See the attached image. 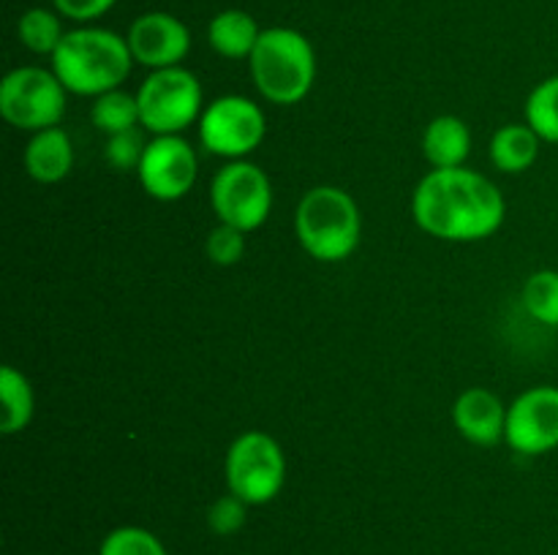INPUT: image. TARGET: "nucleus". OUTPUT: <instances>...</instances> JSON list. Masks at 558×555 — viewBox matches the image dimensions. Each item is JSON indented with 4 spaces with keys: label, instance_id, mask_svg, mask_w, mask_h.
<instances>
[{
    "label": "nucleus",
    "instance_id": "nucleus-19",
    "mask_svg": "<svg viewBox=\"0 0 558 555\" xmlns=\"http://www.w3.org/2000/svg\"><path fill=\"white\" fill-rule=\"evenodd\" d=\"M90 120L101 134L112 136L120 134V131L136 128L140 123V101H136V92H125L123 87L118 90H109L104 96H98L93 101L90 109Z\"/></svg>",
    "mask_w": 558,
    "mask_h": 555
},
{
    "label": "nucleus",
    "instance_id": "nucleus-15",
    "mask_svg": "<svg viewBox=\"0 0 558 555\" xmlns=\"http://www.w3.org/2000/svg\"><path fill=\"white\" fill-rule=\"evenodd\" d=\"M423 152L434 169H458L472 152V131L456 114H441L423 134Z\"/></svg>",
    "mask_w": 558,
    "mask_h": 555
},
{
    "label": "nucleus",
    "instance_id": "nucleus-2",
    "mask_svg": "<svg viewBox=\"0 0 558 555\" xmlns=\"http://www.w3.org/2000/svg\"><path fill=\"white\" fill-rule=\"evenodd\" d=\"M131 63L134 54L129 41L107 27L65 30L63 41L52 54V71L65 90L93 98L123 87L131 74Z\"/></svg>",
    "mask_w": 558,
    "mask_h": 555
},
{
    "label": "nucleus",
    "instance_id": "nucleus-14",
    "mask_svg": "<svg viewBox=\"0 0 558 555\" xmlns=\"http://www.w3.org/2000/svg\"><path fill=\"white\" fill-rule=\"evenodd\" d=\"M74 166V147L71 136L60 125L36 131L25 147V169L36 183L52 185L69 177Z\"/></svg>",
    "mask_w": 558,
    "mask_h": 555
},
{
    "label": "nucleus",
    "instance_id": "nucleus-13",
    "mask_svg": "<svg viewBox=\"0 0 558 555\" xmlns=\"http://www.w3.org/2000/svg\"><path fill=\"white\" fill-rule=\"evenodd\" d=\"M452 422L458 433L477 446H494L505 439L507 406L496 392L485 386H469L452 406Z\"/></svg>",
    "mask_w": 558,
    "mask_h": 555
},
{
    "label": "nucleus",
    "instance_id": "nucleus-7",
    "mask_svg": "<svg viewBox=\"0 0 558 555\" xmlns=\"http://www.w3.org/2000/svg\"><path fill=\"white\" fill-rule=\"evenodd\" d=\"M65 87L54 71L22 65L0 82V114L20 131L54 128L65 114Z\"/></svg>",
    "mask_w": 558,
    "mask_h": 555
},
{
    "label": "nucleus",
    "instance_id": "nucleus-22",
    "mask_svg": "<svg viewBox=\"0 0 558 555\" xmlns=\"http://www.w3.org/2000/svg\"><path fill=\"white\" fill-rule=\"evenodd\" d=\"M526 123L543 141L558 145V74L539 82L526 98Z\"/></svg>",
    "mask_w": 558,
    "mask_h": 555
},
{
    "label": "nucleus",
    "instance_id": "nucleus-20",
    "mask_svg": "<svg viewBox=\"0 0 558 555\" xmlns=\"http://www.w3.org/2000/svg\"><path fill=\"white\" fill-rule=\"evenodd\" d=\"M16 33H20V41L33 54H54V49L60 47V41L65 36L60 14H54L49 9H27L20 16Z\"/></svg>",
    "mask_w": 558,
    "mask_h": 555
},
{
    "label": "nucleus",
    "instance_id": "nucleus-6",
    "mask_svg": "<svg viewBox=\"0 0 558 555\" xmlns=\"http://www.w3.org/2000/svg\"><path fill=\"white\" fill-rule=\"evenodd\" d=\"M136 101L142 128L156 136L183 134L205 112L199 79L183 65L150 71L136 90Z\"/></svg>",
    "mask_w": 558,
    "mask_h": 555
},
{
    "label": "nucleus",
    "instance_id": "nucleus-5",
    "mask_svg": "<svg viewBox=\"0 0 558 555\" xmlns=\"http://www.w3.org/2000/svg\"><path fill=\"white\" fill-rule=\"evenodd\" d=\"M227 488L248 506L270 504L287 482V455L270 433L245 430L227 452Z\"/></svg>",
    "mask_w": 558,
    "mask_h": 555
},
{
    "label": "nucleus",
    "instance_id": "nucleus-1",
    "mask_svg": "<svg viewBox=\"0 0 558 555\" xmlns=\"http://www.w3.org/2000/svg\"><path fill=\"white\" fill-rule=\"evenodd\" d=\"M412 215L430 237L474 243L499 232L507 201L485 174L466 166L434 169L414 188Z\"/></svg>",
    "mask_w": 558,
    "mask_h": 555
},
{
    "label": "nucleus",
    "instance_id": "nucleus-10",
    "mask_svg": "<svg viewBox=\"0 0 558 555\" xmlns=\"http://www.w3.org/2000/svg\"><path fill=\"white\" fill-rule=\"evenodd\" d=\"M505 441L518 455L537 457L558 446V386L539 384L507 406Z\"/></svg>",
    "mask_w": 558,
    "mask_h": 555
},
{
    "label": "nucleus",
    "instance_id": "nucleus-21",
    "mask_svg": "<svg viewBox=\"0 0 558 555\" xmlns=\"http://www.w3.org/2000/svg\"><path fill=\"white\" fill-rule=\"evenodd\" d=\"M523 308L534 321L558 326V272L537 270L523 283Z\"/></svg>",
    "mask_w": 558,
    "mask_h": 555
},
{
    "label": "nucleus",
    "instance_id": "nucleus-26",
    "mask_svg": "<svg viewBox=\"0 0 558 555\" xmlns=\"http://www.w3.org/2000/svg\"><path fill=\"white\" fill-rule=\"evenodd\" d=\"M245 515H248V504L240 501L238 495L227 493L210 504V509H207V526L218 536H232V533H238L245 526Z\"/></svg>",
    "mask_w": 558,
    "mask_h": 555
},
{
    "label": "nucleus",
    "instance_id": "nucleus-23",
    "mask_svg": "<svg viewBox=\"0 0 558 555\" xmlns=\"http://www.w3.org/2000/svg\"><path fill=\"white\" fill-rule=\"evenodd\" d=\"M98 555H167V547L147 528L120 526L104 536Z\"/></svg>",
    "mask_w": 558,
    "mask_h": 555
},
{
    "label": "nucleus",
    "instance_id": "nucleus-4",
    "mask_svg": "<svg viewBox=\"0 0 558 555\" xmlns=\"http://www.w3.org/2000/svg\"><path fill=\"white\" fill-rule=\"evenodd\" d=\"M248 65L259 96L278 107L303 101L316 82L314 47L294 27H265Z\"/></svg>",
    "mask_w": 558,
    "mask_h": 555
},
{
    "label": "nucleus",
    "instance_id": "nucleus-24",
    "mask_svg": "<svg viewBox=\"0 0 558 555\" xmlns=\"http://www.w3.org/2000/svg\"><path fill=\"white\" fill-rule=\"evenodd\" d=\"M145 150H147V141L145 136H142L140 125H136V128L107 136L104 156H107V161L112 163L118 172H129V169H140Z\"/></svg>",
    "mask_w": 558,
    "mask_h": 555
},
{
    "label": "nucleus",
    "instance_id": "nucleus-11",
    "mask_svg": "<svg viewBox=\"0 0 558 555\" xmlns=\"http://www.w3.org/2000/svg\"><path fill=\"white\" fill-rule=\"evenodd\" d=\"M136 174L147 196L158 201H178L194 188L199 174L196 150L180 134L153 136Z\"/></svg>",
    "mask_w": 558,
    "mask_h": 555
},
{
    "label": "nucleus",
    "instance_id": "nucleus-16",
    "mask_svg": "<svg viewBox=\"0 0 558 555\" xmlns=\"http://www.w3.org/2000/svg\"><path fill=\"white\" fill-rule=\"evenodd\" d=\"M259 36V22H256L248 11L240 9L221 11V14L213 16L210 25H207V41H210L213 52H218L221 58L229 60L251 58Z\"/></svg>",
    "mask_w": 558,
    "mask_h": 555
},
{
    "label": "nucleus",
    "instance_id": "nucleus-25",
    "mask_svg": "<svg viewBox=\"0 0 558 555\" xmlns=\"http://www.w3.org/2000/svg\"><path fill=\"white\" fill-rule=\"evenodd\" d=\"M207 259L218 267H232L243 259L245 254V232L240 229L227 226V223H218L210 234H207Z\"/></svg>",
    "mask_w": 558,
    "mask_h": 555
},
{
    "label": "nucleus",
    "instance_id": "nucleus-8",
    "mask_svg": "<svg viewBox=\"0 0 558 555\" xmlns=\"http://www.w3.org/2000/svg\"><path fill=\"white\" fill-rule=\"evenodd\" d=\"M213 212L227 226L254 232L270 218L272 185L265 169L251 161H229L210 183Z\"/></svg>",
    "mask_w": 558,
    "mask_h": 555
},
{
    "label": "nucleus",
    "instance_id": "nucleus-12",
    "mask_svg": "<svg viewBox=\"0 0 558 555\" xmlns=\"http://www.w3.org/2000/svg\"><path fill=\"white\" fill-rule=\"evenodd\" d=\"M129 41L134 63L145 65V69H172L185 60L191 49V33L183 20L167 11H147V14L136 16L129 27Z\"/></svg>",
    "mask_w": 558,
    "mask_h": 555
},
{
    "label": "nucleus",
    "instance_id": "nucleus-3",
    "mask_svg": "<svg viewBox=\"0 0 558 555\" xmlns=\"http://www.w3.org/2000/svg\"><path fill=\"white\" fill-rule=\"evenodd\" d=\"M298 243L316 261H343L354 254L363 234L357 201L338 185H316L305 190L294 210Z\"/></svg>",
    "mask_w": 558,
    "mask_h": 555
},
{
    "label": "nucleus",
    "instance_id": "nucleus-17",
    "mask_svg": "<svg viewBox=\"0 0 558 555\" xmlns=\"http://www.w3.org/2000/svg\"><path fill=\"white\" fill-rule=\"evenodd\" d=\"M539 145L543 139L529 123L501 125L490 139V161L499 172L521 174L534 166V161L539 158Z\"/></svg>",
    "mask_w": 558,
    "mask_h": 555
},
{
    "label": "nucleus",
    "instance_id": "nucleus-18",
    "mask_svg": "<svg viewBox=\"0 0 558 555\" xmlns=\"http://www.w3.org/2000/svg\"><path fill=\"white\" fill-rule=\"evenodd\" d=\"M0 403H3V419H0V430L5 435H14L31 424L33 414H36V395L27 381L25 373L5 365L0 370Z\"/></svg>",
    "mask_w": 558,
    "mask_h": 555
},
{
    "label": "nucleus",
    "instance_id": "nucleus-9",
    "mask_svg": "<svg viewBox=\"0 0 558 555\" xmlns=\"http://www.w3.org/2000/svg\"><path fill=\"white\" fill-rule=\"evenodd\" d=\"M267 134L265 112L245 96H221L199 118V141L207 152L227 161H243Z\"/></svg>",
    "mask_w": 558,
    "mask_h": 555
},
{
    "label": "nucleus",
    "instance_id": "nucleus-27",
    "mask_svg": "<svg viewBox=\"0 0 558 555\" xmlns=\"http://www.w3.org/2000/svg\"><path fill=\"white\" fill-rule=\"evenodd\" d=\"M60 16L74 22H93L107 14L118 0H52Z\"/></svg>",
    "mask_w": 558,
    "mask_h": 555
}]
</instances>
